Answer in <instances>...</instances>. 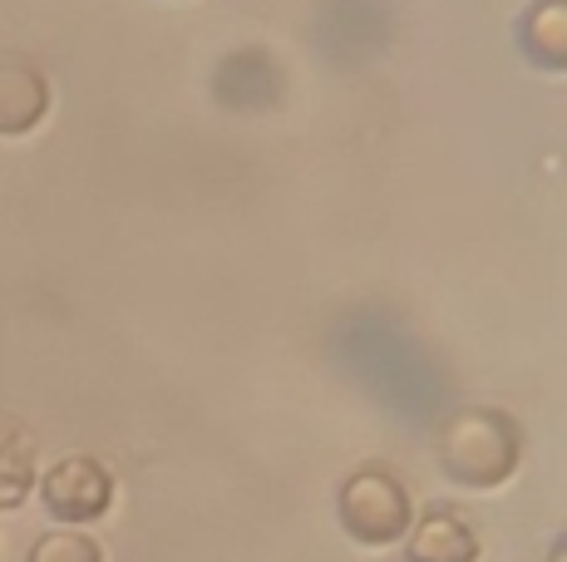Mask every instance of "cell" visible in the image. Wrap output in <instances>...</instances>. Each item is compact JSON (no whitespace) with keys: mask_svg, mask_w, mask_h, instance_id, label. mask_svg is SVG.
<instances>
[{"mask_svg":"<svg viewBox=\"0 0 567 562\" xmlns=\"http://www.w3.org/2000/svg\"><path fill=\"white\" fill-rule=\"evenodd\" d=\"M35 489V445L20 429H0V508H20Z\"/></svg>","mask_w":567,"mask_h":562,"instance_id":"obj_7","label":"cell"},{"mask_svg":"<svg viewBox=\"0 0 567 562\" xmlns=\"http://www.w3.org/2000/svg\"><path fill=\"white\" fill-rule=\"evenodd\" d=\"M523 459V429L514 415L468 405L440 429V469L464 489H498Z\"/></svg>","mask_w":567,"mask_h":562,"instance_id":"obj_1","label":"cell"},{"mask_svg":"<svg viewBox=\"0 0 567 562\" xmlns=\"http://www.w3.org/2000/svg\"><path fill=\"white\" fill-rule=\"evenodd\" d=\"M40 499H45L50 518L60 523H94L109 503H114V479L100 459L90 454H70L40 479Z\"/></svg>","mask_w":567,"mask_h":562,"instance_id":"obj_3","label":"cell"},{"mask_svg":"<svg viewBox=\"0 0 567 562\" xmlns=\"http://www.w3.org/2000/svg\"><path fill=\"white\" fill-rule=\"evenodd\" d=\"M25 562H104V548L80 528H54V533L35 538Z\"/></svg>","mask_w":567,"mask_h":562,"instance_id":"obj_8","label":"cell"},{"mask_svg":"<svg viewBox=\"0 0 567 562\" xmlns=\"http://www.w3.org/2000/svg\"><path fill=\"white\" fill-rule=\"evenodd\" d=\"M50 110V84L35 64L0 60V134H25Z\"/></svg>","mask_w":567,"mask_h":562,"instance_id":"obj_5","label":"cell"},{"mask_svg":"<svg viewBox=\"0 0 567 562\" xmlns=\"http://www.w3.org/2000/svg\"><path fill=\"white\" fill-rule=\"evenodd\" d=\"M523 55L543 70H563L567 64V6L563 0H538L518 25Z\"/></svg>","mask_w":567,"mask_h":562,"instance_id":"obj_6","label":"cell"},{"mask_svg":"<svg viewBox=\"0 0 567 562\" xmlns=\"http://www.w3.org/2000/svg\"><path fill=\"white\" fill-rule=\"evenodd\" d=\"M405 562H478V538L454 508H430L410 523Z\"/></svg>","mask_w":567,"mask_h":562,"instance_id":"obj_4","label":"cell"},{"mask_svg":"<svg viewBox=\"0 0 567 562\" xmlns=\"http://www.w3.org/2000/svg\"><path fill=\"white\" fill-rule=\"evenodd\" d=\"M336 518H341V528L355 543L380 548V543H400V538L410 533L414 508H410L405 483H400L395 473L380 469V464H365V469H355L351 479L341 483V493H336Z\"/></svg>","mask_w":567,"mask_h":562,"instance_id":"obj_2","label":"cell"}]
</instances>
